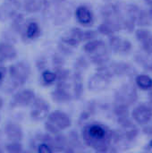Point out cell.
Returning a JSON list of instances; mask_svg holds the SVG:
<instances>
[{
	"mask_svg": "<svg viewBox=\"0 0 152 153\" xmlns=\"http://www.w3.org/2000/svg\"><path fill=\"white\" fill-rule=\"evenodd\" d=\"M111 76L107 73L99 71L97 74L91 76L89 81V88L90 91L95 92H99L108 89L110 84Z\"/></svg>",
	"mask_w": 152,
	"mask_h": 153,
	"instance_id": "cell-8",
	"label": "cell"
},
{
	"mask_svg": "<svg viewBox=\"0 0 152 153\" xmlns=\"http://www.w3.org/2000/svg\"><path fill=\"white\" fill-rule=\"evenodd\" d=\"M37 152H43V153H49L54 152V148L53 146L47 142H39L37 144Z\"/></svg>",
	"mask_w": 152,
	"mask_h": 153,
	"instance_id": "cell-27",
	"label": "cell"
},
{
	"mask_svg": "<svg viewBox=\"0 0 152 153\" xmlns=\"http://www.w3.org/2000/svg\"><path fill=\"white\" fill-rule=\"evenodd\" d=\"M5 74H6V70L3 65H0V85L3 83L4 77H5Z\"/></svg>",
	"mask_w": 152,
	"mask_h": 153,
	"instance_id": "cell-30",
	"label": "cell"
},
{
	"mask_svg": "<svg viewBox=\"0 0 152 153\" xmlns=\"http://www.w3.org/2000/svg\"><path fill=\"white\" fill-rule=\"evenodd\" d=\"M5 151L9 153H19L23 152V148L20 142H10L6 144Z\"/></svg>",
	"mask_w": 152,
	"mask_h": 153,
	"instance_id": "cell-26",
	"label": "cell"
},
{
	"mask_svg": "<svg viewBox=\"0 0 152 153\" xmlns=\"http://www.w3.org/2000/svg\"><path fill=\"white\" fill-rule=\"evenodd\" d=\"M150 147H151V148L152 149V140L151 141V142H150Z\"/></svg>",
	"mask_w": 152,
	"mask_h": 153,
	"instance_id": "cell-33",
	"label": "cell"
},
{
	"mask_svg": "<svg viewBox=\"0 0 152 153\" xmlns=\"http://www.w3.org/2000/svg\"><path fill=\"white\" fill-rule=\"evenodd\" d=\"M82 41H83V30L79 28H73L61 38L59 48L61 51H65L69 48L77 47Z\"/></svg>",
	"mask_w": 152,
	"mask_h": 153,
	"instance_id": "cell-5",
	"label": "cell"
},
{
	"mask_svg": "<svg viewBox=\"0 0 152 153\" xmlns=\"http://www.w3.org/2000/svg\"><path fill=\"white\" fill-rule=\"evenodd\" d=\"M132 118L141 126L149 124L152 119V107L146 104H141L135 107L132 112Z\"/></svg>",
	"mask_w": 152,
	"mask_h": 153,
	"instance_id": "cell-9",
	"label": "cell"
},
{
	"mask_svg": "<svg viewBox=\"0 0 152 153\" xmlns=\"http://www.w3.org/2000/svg\"><path fill=\"white\" fill-rule=\"evenodd\" d=\"M150 13H151V18H152V9L150 11Z\"/></svg>",
	"mask_w": 152,
	"mask_h": 153,
	"instance_id": "cell-35",
	"label": "cell"
},
{
	"mask_svg": "<svg viewBox=\"0 0 152 153\" xmlns=\"http://www.w3.org/2000/svg\"><path fill=\"white\" fill-rule=\"evenodd\" d=\"M72 125L71 117L65 112L53 111L48 114L45 123V129L47 133L55 135L61 131L69 128Z\"/></svg>",
	"mask_w": 152,
	"mask_h": 153,
	"instance_id": "cell-2",
	"label": "cell"
},
{
	"mask_svg": "<svg viewBox=\"0 0 152 153\" xmlns=\"http://www.w3.org/2000/svg\"><path fill=\"white\" fill-rule=\"evenodd\" d=\"M40 27L36 22H24L21 29V35L23 39L26 40H33L37 39L40 35Z\"/></svg>",
	"mask_w": 152,
	"mask_h": 153,
	"instance_id": "cell-15",
	"label": "cell"
},
{
	"mask_svg": "<svg viewBox=\"0 0 152 153\" xmlns=\"http://www.w3.org/2000/svg\"><path fill=\"white\" fill-rule=\"evenodd\" d=\"M17 56L16 48L8 42H0V64L13 60Z\"/></svg>",
	"mask_w": 152,
	"mask_h": 153,
	"instance_id": "cell-18",
	"label": "cell"
},
{
	"mask_svg": "<svg viewBox=\"0 0 152 153\" xmlns=\"http://www.w3.org/2000/svg\"><path fill=\"white\" fill-rule=\"evenodd\" d=\"M3 105H4V100H3V99H2V98L0 97V109L2 108Z\"/></svg>",
	"mask_w": 152,
	"mask_h": 153,
	"instance_id": "cell-31",
	"label": "cell"
},
{
	"mask_svg": "<svg viewBox=\"0 0 152 153\" xmlns=\"http://www.w3.org/2000/svg\"><path fill=\"white\" fill-rule=\"evenodd\" d=\"M56 1H64V0H56Z\"/></svg>",
	"mask_w": 152,
	"mask_h": 153,
	"instance_id": "cell-36",
	"label": "cell"
},
{
	"mask_svg": "<svg viewBox=\"0 0 152 153\" xmlns=\"http://www.w3.org/2000/svg\"><path fill=\"white\" fill-rule=\"evenodd\" d=\"M112 77L113 76H130L133 75L135 72L134 68L128 63L125 62H117V63H113L110 65L109 67H108Z\"/></svg>",
	"mask_w": 152,
	"mask_h": 153,
	"instance_id": "cell-13",
	"label": "cell"
},
{
	"mask_svg": "<svg viewBox=\"0 0 152 153\" xmlns=\"http://www.w3.org/2000/svg\"><path fill=\"white\" fill-rule=\"evenodd\" d=\"M122 29V19L116 17L107 18V20L99 27V32L106 36H111Z\"/></svg>",
	"mask_w": 152,
	"mask_h": 153,
	"instance_id": "cell-12",
	"label": "cell"
},
{
	"mask_svg": "<svg viewBox=\"0 0 152 153\" xmlns=\"http://www.w3.org/2000/svg\"><path fill=\"white\" fill-rule=\"evenodd\" d=\"M108 43L111 50L117 54H127L133 48L132 42L129 39L116 36L115 34L109 36Z\"/></svg>",
	"mask_w": 152,
	"mask_h": 153,
	"instance_id": "cell-11",
	"label": "cell"
},
{
	"mask_svg": "<svg viewBox=\"0 0 152 153\" xmlns=\"http://www.w3.org/2000/svg\"><path fill=\"white\" fill-rule=\"evenodd\" d=\"M106 1H111V0H106Z\"/></svg>",
	"mask_w": 152,
	"mask_h": 153,
	"instance_id": "cell-37",
	"label": "cell"
},
{
	"mask_svg": "<svg viewBox=\"0 0 152 153\" xmlns=\"http://www.w3.org/2000/svg\"><path fill=\"white\" fill-rule=\"evenodd\" d=\"M99 32L96 30H83V41H90L98 38Z\"/></svg>",
	"mask_w": 152,
	"mask_h": 153,
	"instance_id": "cell-28",
	"label": "cell"
},
{
	"mask_svg": "<svg viewBox=\"0 0 152 153\" xmlns=\"http://www.w3.org/2000/svg\"><path fill=\"white\" fill-rule=\"evenodd\" d=\"M50 106L43 98H35L31 103L30 117L34 121H41L47 117Z\"/></svg>",
	"mask_w": 152,
	"mask_h": 153,
	"instance_id": "cell-6",
	"label": "cell"
},
{
	"mask_svg": "<svg viewBox=\"0 0 152 153\" xmlns=\"http://www.w3.org/2000/svg\"><path fill=\"white\" fill-rule=\"evenodd\" d=\"M138 100V92L134 85L125 84L118 88L115 93V102L131 106L134 104Z\"/></svg>",
	"mask_w": 152,
	"mask_h": 153,
	"instance_id": "cell-4",
	"label": "cell"
},
{
	"mask_svg": "<svg viewBox=\"0 0 152 153\" xmlns=\"http://www.w3.org/2000/svg\"><path fill=\"white\" fill-rule=\"evenodd\" d=\"M76 18L82 25H90L93 22V15L91 11L86 6H79L75 12Z\"/></svg>",
	"mask_w": 152,
	"mask_h": 153,
	"instance_id": "cell-19",
	"label": "cell"
},
{
	"mask_svg": "<svg viewBox=\"0 0 152 153\" xmlns=\"http://www.w3.org/2000/svg\"><path fill=\"white\" fill-rule=\"evenodd\" d=\"M111 133L112 130L100 123H90L83 127L82 138L96 152H106L111 151Z\"/></svg>",
	"mask_w": 152,
	"mask_h": 153,
	"instance_id": "cell-1",
	"label": "cell"
},
{
	"mask_svg": "<svg viewBox=\"0 0 152 153\" xmlns=\"http://www.w3.org/2000/svg\"><path fill=\"white\" fill-rule=\"evenodd\" d=\"M4 134L10 142H21L23 138L22 126L15 122H8L4 126Z\"/></svg>",
	"mask_w": 152,
	"mask_h": 153,
	"instance_id": "cell-17",
	"label": "cell"
},
{
	"mask_svg": "<svg viewBox=\"0 0 152 153\" xmlns=\"http://www.w3.org/2000/svg\"><path fill=\"white\" fill-rule=\"evenodd\" d=\"M43 4L42 0H23V7L28 13L39 12Z\"/></svg>",
	"mask_w": 152,
	"mask_h": 153,
	"instance_id": "cell-22",
	"label": "cell"
},
{
	"mask_svg": "<svg viewBox=\"0 0 152 153\" xmlns=\"http://www.w3.org/2000/svg\"><path fill=\"white\" fill-rule=\"evenodd\" d=\"M114 113L116 116V117H129L130 111H129V106L116 103L114 107Z\"/></svg>",
	"mask_w": 152,
	"mask_h": 153,
	"instance_id": "cell-24",
	"label": "cell"
},
{
	"mask_svg": "<svg viewBox=\"0 0 152 153\" xmlns=\"http://www.w3.org/2000/svg\"><path fill=\"white\" fill-rule=\"evenodd\" d=\"M135 36L137 40L140 42L142 50L148 54L152 56V33L145 29H139L135 32Z\"/></svg>",
	"mask_w": 152,
	"mask_h": 153,
	"instance_id": "cell-16",
	"label": "cell"
},
{
	"mask_svg": "<svg viewBox=\"0 0 152 153\" xmlns=\"http://www.w3.org/2000/svg\"><path fill=\"white\" fill-rule=\"evenodd\" d=\"M35 98V92L31 90L19 91L13 96L10 101V108H18L27 107L33 102Z\"/></svg>",
	"mask_w": 152,
	"mask_h": 153,
	"instance_id": "cell-7",
	"label": "cell"
},
{
	"mask_svg": "<svg viewBox=\"0 0 152 153\" xmlns=\"http://www.w3.org/2000/svg\"><path fill=\"white\" fill-rule=\"evenodd\" d=\"M56 73L51 70H44L41 73V82L44 85H51L56 82Z\"/></svg>",
	"mask_w": 152,
	"mask_h": 153,
	"instance_id": "cell-23",
	"label": "cell"
},
{
	"mask_svg": "<svg viewBox=\"0 0 152 153\" xmlns=\"http://www.w3.org/2000/svg\"><path fill=\"white\" fill-rule=\"evenodd\" d=\"M75 68L77 70V72L82 71L83 69H87L88 68V62L84 57H80L77 61V63L75 64Z\"/></svg>",
	"mask_w": 152,
	"mask_h": 153,
	"instance_id": "cell-29",
	"label": "cell"
},
{
	"mask_svg": "<svg viewBox=\"0 0 152 153\" xmlns=\"http://www.w3.org/2000/svg\"><path fill=\"white\" fill-rule=\"evenodd\" d=\"M11 84L13 88L22 86L30 76V67L25 62H18L11 65L8 69Z\"/></svg>",
	"mask_w": 152,
	"mask_h": 153,
	"instance_id": "cell-3",
	"label": "cell"
},
{
	"mask_svg": "<svg viewBox=\"0 0 152 153\" xmlns=\"http://www.w3.org/2000/svg\"><path fill=\"white\" fill-rule=\"evenodd\" d=\"M73 96L75 99H80L83 92V83H82V77L80 72H75L73 77Z\"/></svg>",
	"mask_w": 152,
	"mask_h": 153,
	"instance_id": "cell-20",
	"label": "cell"
},
{
	"mask_svg": "<svg viewBox=\"0 0 152 153\" xmlns=\"http://www.w3.org/2000/svg\"><path fill=\"white\" fill-rule=\"evenodd\" d=\"M136 85L142 91H149L152 89V78L147 74H139L135 78Z\"/></svg>",
	"mask_w": 152,
	"mask_h": 153,
	"instance_id": "cell-21",
	"label": "cell"
},
{
	"mask_svg": "<svg viewBox=\"0 0 152 153\" xmlns=\"http://www.w3.org/2000/svg\"><path fill=\"white\" fill-rule=\"evenodd\" d=\"M151 21L152 18L150 12L149 13H147V12H140L139 13L138 17H137V22L139 25H142V26L150 25Z\"/></svg>",
	"mask_w": 152,
	"mask_h": 153,
	"instance_id": "cell-25",
	"label": "cell"
},
{
	"mask_svg": "<svg viewBox=\"0 0 152 153\" xmlns=\"http://www.w3.org/2000/svg\"><path fill=\"white\" fill-rule=\"evenodd\" d=\"M20 7V0H4L0 5V22L14 18Z\"/></svg>",
	"mask_w": 152,
	"mask_h": 153,
	"instance_id": "cell-10",
	"label": "cell"
},
{
	"mask_svg": "<svg viewBox=\"0 0 152 153\" xmlns=\"http://www.w3.org/2000/svg\"><path fill=\"white\" fill-rule=\"evenodd\" d=\"M145 1H146V3H147L148 4H150L152 7V0H145Z\"/></svg>",
	"mask_w": 152,
	"mask_h": 153,
	"instance_id": "cell-32",
	"label": "cell"
},
{
	"mask_svg": "<svg viewBox=\"0 0 152 153\" xmlns=\"http://www.w3.org/2000/svg\"><path fill=\"white\" fill-rule=\"evenodd\" d=\"M3 152H4V150H3V149L1 148V146H0V153H2Z\"/></svg>",
	"mask_w": 152,
	"mask_h": 153,
	"instance_id": "cell-34",
	"label": "cell"
},
{
	"mask_svg": "<svg viewBox=\"0 0 152 153\" xmlns=\"http://www.w3.org/2000/svg\"><path fill=\"white\" fill-rule=\"evenodd\" d=\"M69 86L67 82H62V83H57L56 89L52 91L51 97L53 100L58 102V103H66L72 100L73 96L69 92L68 90Z\"/></svg>",
	"mask_w": 152,
	"mask_h": 153,
	"instance_id": "cell-14",
	"label": "cell"
}]
</instances>
